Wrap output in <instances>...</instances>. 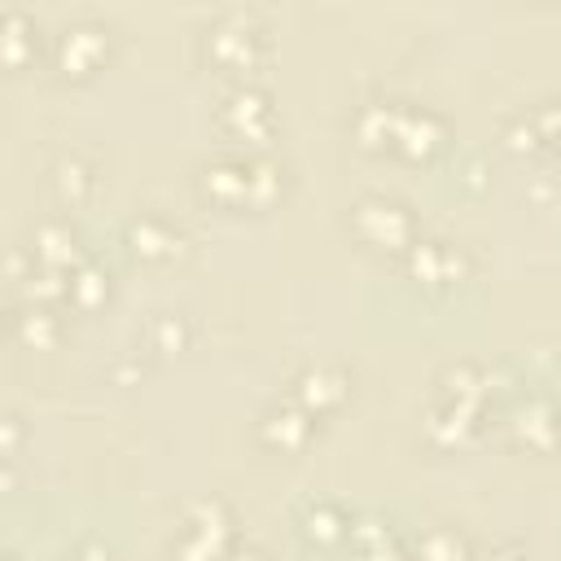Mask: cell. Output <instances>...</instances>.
Listing matches in <instances>:
<instances>
[{
  "mask_svg": "<svg viewBox=\"0 0 561 561\" xmlns=\"http://www.w3.org/2000/svg\"><path fill=\"white\" fill-rule=\"evenodd\" d=\"M228 535H232L228 508L219 500H197L184 513V526H180V539H175V557L180 561H219L224 548H228Z\"/></svg>",
  "mask_w": 561,
  "mask_h": 561,
  "instance_id": "6da1fadb",
  "label": "cell"
},
{
  "mask_svg": "<svg viewBox=\"0 0 561 561\" xmlns=\"http://www.w3.org/2000/svg\"><path fill=\"white\" fill-rule=\"evenodd\" d=\"M355 232L373 245H403L412 237V215L408 206L390 197H359L355 202Z\"/></svg>",
  "mask_w": 561,
  "mask_h": 561,
  "instance_id": "7a4b0ae2",
  "label": "cell"
},
{
  "mask_svg": "<svg viewBox=\"0 0 561 561\" xmlns=\"http://www.w3.org/2000/svg\"><path fill=\"white\" fill-rule=\"evenodd\" d=\"M408 267H412V276H421L430 285H447L460 276V250L447 241H416L408 250Z\"/></svg>",
  "mask_w": 561,
  "mask_h": 561,
  "instance_id": "3957f363",
  "label": "cell"
},
{
  "mask_svg": "<svg viewBox=\"0 0 561 561\" xmlns=\"http://www.w3.org/2000/svg\"><path fill=\"white\" fill-rule=\"evenodd\" d=\"M206 44H210V53H215L219 61L250 66V53H254L259 35L250 31V22H245L241 13H224V18H219V26H215V35H210Z\"/></svg>",
  "mask_w": 561,
  "mask_h": 561,
  "instance_id": "277c9868",
  "label": "cell"
},
{
  "mask_svg": "<svg viewBox=\"0 0 561 561\" xmlns=\"http://www.w3.org/2000/svg\"><path fill=\"white\" fill-rule=\"evenodd\" d=\"M101 48H105V31L92 26V22H75V26H66V31L57 35V61H61V70H83V66H92Z\"/></svg>",
  "mask_w": 561,
  "mask_h": 561,
  "instance_id": "5b68a950",
  "label": "cell"
},
{
  "mask_svg": "<svg viewBox=\"0 0 561 561\" xmlns=\"http://www.w3.org/2000/svg\"><path fill=\"white\" fill-rule=\"evenodd\" d=\"M75 241H79V237H75V228H70L66 219H44V224L35 228V245H31V254H35L44 267L61 272V267L75 263V254H79Z\"/></svg>",
  "mask_w": 561,
  "mask_h": 561,
  "instance_id": "8992f818",
  "label": "cell"
},
{
  "mask_svg": "<svg viewBox=\"0 0 561 561\" xmlns=\"http://www.w3.org/2000/svg\"><path fill=\"white\" fill-rule=\"evenodd\" d=\"M394 145L408 153V158H421L438 145V118L425 114V110H403L399 114V131H394Z\"/></svg>",
  "mask_w": 561,
  "mask_h": 561,
  "instance_id": "52a82bcc",
  "label": "cell"
},
{
  "mask_svg": "<svg viewBox=\"0 0 561 561\" xmlns=\"http://www.w3.org/2000/svg\"><path fill=\"white\" fill-rule=\"evenodd\" d=\"M342 394H346L342 373H329V368H307V373L298 377V399H302V408H307V412H324V408H333Z\"/></svg>",
  "mask_w": 561,
  "mask_h": 561,
  "instance_id": "ba28073f",
  "label": "cell"
},
{
  "mask_svg": "<svg viewBox=\"0 0 561 561\" xmlns=\"http://www.w3.org/2000/svg\"><path fill=\"white\" fill-rule=\"evenodd\" d=\"M259 434H263L272 447H302L307 434H311V421H307V412H298V408H272V412L263 416Z\"/></svg>",
  "mask_w": 561,
  "mask_h": 561,
  "instance_id": "9c48e42d",
  "label": "cell"
},
{
  "mask_svg": "<svg viewBox=\"0 0 561 561\" xmlns=\"http://www.w3.org/2000/svg\"><path fill=\"white\" fill-rule=\"evenodd\" d=\"M131 245L136 254H149V259H162V254H175L180 250V232L162 219H136L131 224Z\"/></svg>",
  "mask_w": 561,
  "mask_h": 561,
  "instance_id": "30bf717a",
  "label": "cell"
},
{
  "mask_svg": "<svg viewBox=\"0 0 561 561\" xmlns=\"http://www.w3.org/2000/svg\"><path fill=\"white\" fill-rule=\"evenodd\" d=\"M13 333L26 342V346H48L53 337H57V324H53V316L44 311V307H26V311H18L13 316Z\"/></svg>",
  "mask_w": 561,
  "mask_h": 561,
  "instance_id": "8fae6325",
  "label": "cell"
},
{
  "mask_svg": "<svg viewBox=\"0 0 561 561\" xmlns=\"http://www.w3.org/2000/svg\"><path fill=\"white\" fill-rule=\"evenodd\" d=\"M302 530H307L316 543H333V539H342L346 517H342L333 504H311V508L302 513Z\"/></svg>",
  "mask_w": 561,
  "mask_h": 561,
  "instance_id": "7c38bea8",
  "label": "cell"
},
{
  "mask_svg": "<svg viewBox=\"0 0 561 561\" xmlns=\"http://www.w3.org/2000/svg\"><path fill=\"white\" fill-rule=\"evenodd\" d=\"M421 557L425 561H465V539L451 526H434L421 539Z\"/></svg>",
  "mask_w": 561,
  "mask_h": 561,
  "instance_id": "4fadbf2b",
  "label": "cell"
},
{
  "mask_svg": "<svg viewBox=\"0 0 561 561\" xmlns=\"http://www.w3.org/2000/svg\"><path fill=\"white\" fill-rule=\"evenodd\" d=\"M53 184H57L61 202H79L83 188H88V171H83V162H79V158H61V162L53 167Z\"/></svg>",
  "mask_w": 561,
  "mask_h": 561,
  "instance_id": "5bb4252c",
  "label": "cell"
},
{
  "mask_svg": "<svg viewBox=\"0 0 561 561\" xmlns=\"http://www.w3.org/2000/svg\"><path fill=\"white\" fill-rule=\"evenodd\" d=\"M26 35H31V22H26L18 9H9V13L0 18V44H4V57H9V61H22Z\"/></svg>",
  "mask_w": 561,
  "mask_h": 561,
  "instance_id": "9a60e30c",
  "label": "cell"
},
{
  "mask_svg": "<svg viewBox=\"0 0 561 561\" xmlns=\"http://www.w3.org/2000/svg\"><path fill=\"white\" fill-rule=\"evenodd\" d=\"M105 289H110L105 276H101V267H92V263H83L79 272H70V298H79L83 307H92Z\"/></svg>",
  "mask_w": 561,
  "mask_h": 561,
  "instance_id": "2e32d148",
  "label": "cell"
},
{
  "mask_svg": "<svg viewBox=\"0 0 561 561\" xmlns=\"http://www.w3.org/2000/svg\"><path fill=\"white\" fill-rule=\"evenodd\" d=\"M228 114H237V127H241V131H254L259 118L267 123V101H263L259 92H237V96L228 101Z\"/></svg>",
  "mask_w": 561,
  "mask_h": 561,
  "instance_id": "e0dca14e",
  "label": "cell"
},
{
  "mask_svg": "<svg viewBox=\"0 0 561 561\" xmlns=\"http://www.w3.org/2000/svg\"><path fill=\"white\" fill-rule=\"evenodd\" d=\"M535 123H539L543 136H552V140L561 145V101H548V105L535 114Z\"/></svg>",
  "mask_w": 561,
  "mask_h": 561,
  "instance_id": "ac0fdd59",
  "label": "cell"
},
{
  "mask_svg": "<svg viewBox=\"0 0 561 561\" xmlns=\"http://www.w3.org/2000/svg\"><path fill=\"white\" fill-rule=\"evenodd\" d=\"M66 561H110V552H105L101 543H92V539H88V543H79V548H75Z\"/></svg>",
  "mask_w": 561,
  "mask_h": 561,
  "instance_id": "d6986e66",
  "label": "cell"
},
{
  "mask_svg": "<svg viewBox=\"0 0 561 561\" xmlns=\"http://www.w3.org/2000/svg\"><path fill=\"white\" fill-rule=\"evenodd\" d=\"M482 561H522V552H517V548H500V552H491V557H482Z\"/></svg>",
  "mask_w": 561,
  "mask_h": 561,
  "instance_id": "ffe728a7",
  "label": "cell"
},
{
  "mask_svg": "<svg viewBox=\"0 0 561 561\" xmlns=\"http://www.w3.org/2000/svg\"><path fill=\"white\" fill-rule=\"evenodd\" d=\"M4 561H18V557H4Z\"/></svg>",
  "mask_w": 561,
  "mask_h": 561,
  "instance_id": "44dd1931",
  "label": "cell"
}]
</instances>
